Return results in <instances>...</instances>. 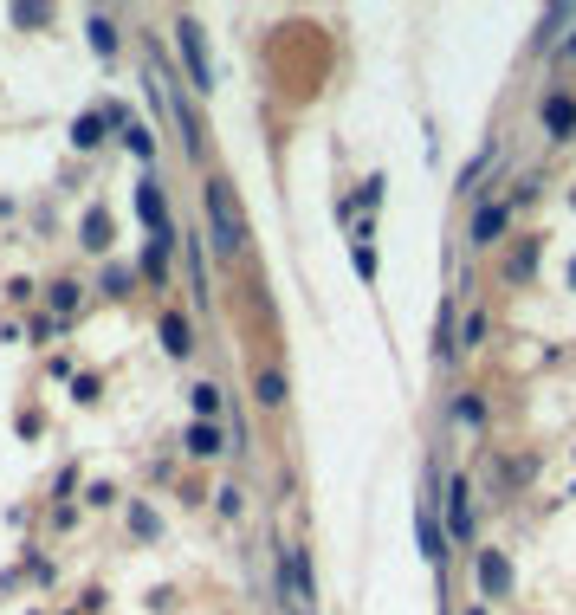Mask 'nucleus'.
<instances>
[{
    "instance_id": "17",
    "label": "nucleus",
    "mask_w": 576,
    "mask_h": 615,
    "mask_svg": "<svg viewBox=\"0 0 576 615\" xmlns=\"http://www.w3.org/2000/svg\"><path fill=\"white\" fill-rule=\"evenodd\" d=\"M570 52H576V39H570Z\"/></svg>"
},
{
    "instance_id": "14",
    "label": "nucleus",
    "mask_w": 576,
    "mask_h": 615,
    "mask_svg": "<svg viewBox=\"0 0 576 615\" xmlns=\"http://www.w3.org/2000/svg\"><path fill=\"white\" fill-rule=\"evenodd\" d=\"M162 344L182 357V350H188V324H182V318H162Z\"/></svg>"
},
{
    "instance_id": "12",
    "label": "nucleus",
    "mask_w": 576,
    "mask_h": 615,
    "mask_svg": "<svg viewBox=\"0 0 576 615\" xmlns=\"http://www.w3.org/2000/svg\"><path fill=\"white\" fill-rule=\"evenodd\" d=\"M195 415H201V421L221 415V389H214V382H195Z\"/></svg>"
},
{
    "instance_id": "6",
    "label": "nucleus",
    "mask_w": 576,
    "mask_h": 615,
    "mask_svg": "<svg viewBox=\"0 0 576 615\" xmlns=\"http://www.w3.org/2000/svg\"><path fill=\"white\" fill-rule=\"evenodd\" d=\"M415 538H421V557H428V564H441V525H434V512H428V505H421V512H415Z\"/></svg>"
},
{
    "instance_id": "10",
    "label": "nucleus",
    "mask_w": 576,
    "mask_h": 615,
    "mask_svg": "<svg viewBox=\"0 0 576 615\" xmlns=\"http://www.w3.org/2000/svg\"><path fill=\"white\" fill-rule=\"evenodd\" d=\"M253 389H259V402H285V376H279V369H259V382H253Z\"/></svg>"
},
{
    "instance_id": "5",
    "label": "nucleus",
    "mask_w": 576,
    "mask_h": 615,
    "mask_svg": "<svg viewBox=\"0 0 576 615\" xmlns=\"http://www.w3.org/2000/svg\"><path fill=\"white\" fill-rule=\"evenodd\" d=\"M136 214L149 221V234H156V240H169V214H162V195H156V188H136Z\"/></svg>"
},
{
    "instance_id": "9",
    "label": "nucleus",
    "mask_w": 576,
    "mask_h": 615,
    "mask_svg": "<svg viewBox=\"0 0 576 615\" xmlns=\"http://www.w3.org/2000/svg\"><path fill=\"white\" fill-rule=\"evenodd\" d=\"M188 447H195V454H221V428H214V421H195V428H188Z\"/></svg>"
},
{
    "instance_id": "8",
    "label": "nucleus",
    "mask_w": 576,
    "mask_h": 615,
    "mask_svg": "<svg viewBox=\"0 0 576 615\" xmlns=\"http://www.w3.org/2000/svg\"><path fill=\"white\" fill-rule=\"evenodd\" d=\"M85 246H98V253L111 246V214H104V208H91V214H85Z\"/></svg>"
},
{
    "instance_id": "4",
    "label": "nucleus",
    "mask_w": 576,
    "mask_h": 615,
    "mask_svg": "<svg viewBox=\"0 0 576 615\" xmlns=\"http://www.w3.org/2000/svg\"><path fill=\"white\" fill-rule=\"evenodd\" d=\"M479 590H486V596H505V590H512V570H505L499 551H479Z\"/></svg>"
},
{
    "instance_id": "13",
    "label": "nucleus",
    "mask_w": 576,
    "mask_h": 615,
    "mask_svg": "<svg viewBox=\"0 0 576 615\" xmlns=\"http://www.w3.org/2000/svg\"><path fill=\"white\" fill-rule=\"evenodd\" d=\"M505 227V208H479V221H473V240H492Z\"/></svg>"
},
{
    "instance_id": "7",
    "label": "nucleus",
    "mask_w": 576,
    "mask_h": 615,
    "mask_svg": "<svg viewBox=\"0 0 576 615\" xmlns=\"http://www.w3.org/2000/svg\"><path fill=\"white\" fill-rule=\"evenodd\" d=\"M447 531H454V538H466V531H473V518H466V480L447 486Z\"/></svg>"
},
{
    "instance_id": "15",
    "label": "nucleus",
    "mask_w": 576,
    "mask_h": 615,
    "mask_svg": "<svg viewBox=\"0 0 576 615\" xmlns=\"http://www.w3.org/2000/svg\"><path fill=\"white\" fill-rule=\"evenodd\" d=\"M91 46H98V52L117 46V33H111V20H104V13H91Z\"/></svg>"
},
{
    "instance_id": "3",
    "label": "nucleus",
    "mask_w": 576,
    "mask_h": 615,
    "mask_svg": "<svg viewBox=\"0 0 576 615\" xmlns=\"http://www.w3.org/2000/svg\"><path fill=\"white\" fill-rule=\"evenodd\" d=\"M285 609L311 615V583H305V557L298 551H285Z\"/></svg>"
},
{
    "instance_id": "2",
    "label": "nucleus",
    "mask_w": 576,
    "mask_h": 615,
    "mask_svg": "<svg viewBox=\"0 0 576 615\" xmlns=\"http://www.w3.org/2000/svg\"><path fill=\"white\" fill-rule=\"evenodd\" d=\"M175 39H182V52H188V78H195V91H214V65H208V46H201V26L182 20Z\"/></svg>"
},
{
    "instance_id": "16",
    "label": "nucleus",
    "mask_w": 576,
    "mask_h": 615,
    "mask_svg": "<svg viewBox=\"0 0 576 615\" xmlns=\"http://www.w3.org/2000/svg\"><path fill=\"white\" fill-rule=\"evenodd\" d=\"M570 285H576V266H570Z\"/></svg>"
},
{
    "instance_id": "11",
    "label": "nucleus",
    "mask_w": 576,
    "mask_h": 615,
    "mask_svg": "<svg viewBox=\"0 0 576 615\" xmlns=\"http://www.w3.org/2000/svg\"><path fill=\"white\" fill-rule=\"evenodd\" d=\"M544 123H551V130L564 136L570 123H576V111H570V98H551V104H544Z\"/></svg>"
},
{
    "instance_id": "1",
    "label": "nucleus",
    "mask_w": 576,
    "mask_h": 615,
    "mask_svg": "<svg viewBox=\"0 0 576 615\" xmlns=\"http://www.w3.org/2000/svg\"><path fill=\"white\" fill-rule=\"evenodd\" d=\"M208 227H214V246H221V253H240L246 246V214H240V201H233L227 182H208Z\"/></svg>"
}]
</instances>
